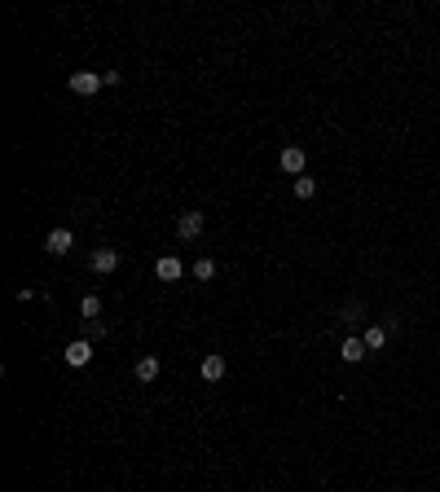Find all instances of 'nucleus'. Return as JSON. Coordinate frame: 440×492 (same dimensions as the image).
<instances>
[{
    "label": "nucleus",
    "instance_id": "nucleus-15",
    "mask_svg": "<svg viewBox=\"0 0 440 492\" xmlns=\"http://www.w3.org/2000/svg\"><path fill=\"white\" fill-rule=\"evenodd\" d=\"M102 334H106V326H102V321H84V334H79V339H102Z\"/></svg>",
    "mask_w": 440,
    "mask_h": 492
},
{
    "label": "nucleus",
    "instance_id": "nucleus-10",
    "mask_svg": "<svg viewBox=\"0 0 440 492\" xmlns=\"http://www.w3.org/2000/svg\"><path fill=\"white\" fill-rule=\"evenodd\" d=\"M361 343L370 347V352H383V347H388V330L383 326H370V330L361 334Z\"/></svg>",
    "mask_w": 440,
    "mask_h": 492
},
{
    "label": "nucleus",
    "instance_id": "nucleus-12",
    "mask_svg": "<svg viewBox=\"0 0 440 492\" xmlns=\"http://www.w3.org/2000/svg\"><path fill=\"white\" fill-rule=\"evenodd\" d=\"M295 198H304V202H308V198H317V181H313L308 172H304V176H295Z\"/></svg>",
    "mask_w": 440,
    "mask_h": 492
},
{
    "label": "nucleus",
    "instance_id": "nucleus-13",
    "mask_svg": "<svg viewBox=\"0 0 440 492\" xmlns=\"http://www.w3.org/2000/svg\"><path fill=\"white\" fill-rule=\"evenodd\" d=\"M79 312H84V321H97L102 317V299L97 295H84V299H79Z\"/></svg>",
    "mask_w": 440,
    "mask_h": 492
},
{
    "label": "nucleus",
    "instance_id": "nucleus-11",
    "mask_svg": "<svg viewBox=\"0 0 440 492\" xmlns=\"http://www.w3.org/2000/svg\"><path fill=\"white\" fill-rule=\"evenodd\" d=\"M133 374H137V382H154V378H159V361H154V356H141Z\"/></svg>",
    "mask_w": 440,
    "mask_h": 492
},
{
    "label": "nucleus",
    "instance_id": "nucleus-17",
    "mask_svg": "<svg viewBox=\"0 0 440 492\" xmlns=\"http://www.w3.org/2000/svg\"><path fill=\"white\" fill-rule=\"evenodd\" d=\"M396 492H405V488H396Z\"/></svg>",
    "mask_w": 440,
    "mask_h": 492
},
{
    "label": "nucleus",
    "instance_id": "nucleus-14",
    "mask_svg": "<svg viewBox=\"0 0 440 492\" xmlns=\"http://www.w3.org/2000/svg\"><path fill=\"white\" fill-rule=\"evenodd\" d=\"M194 277H198V282H211V277H216V259H207V255H203V259L194 264Z\"/></svg>",
    "mask_w": 440,
    "mask_h": 492
},
{
    "label": "nucleus",
    "instance_id": "nucleus-6",
    "mask_svg": "<svg viewBox=\"0 0 440 492\" xmlns=\"http://www.w3.org/2000/svg\"><path fill=\"white\" fill-rule=\"evenodd\" d=\"M70 242H75L70 229H49V237H44V250H49V255H66Z\"/></svg>",
    "mask_w": 440,
    "mask_h": 492
},
{
    "label": "nucleus",
    "instance_id": "nucleus-5",
    "mask_svg": "<svg viewBox=\"0 0 440 492\" xmlns=\"http://www.w3.org/2000/svg\"><path fill=\"white\" fill-rule=\"evenodd\" d=\"M154 277H159V282H181L185 277V264L176 259V255H163L159 264H154Z\"/></svg>",
    "mask_w": 440,
    "mask_h": 492
},
{
    "label": "nucleus",
    "instance_id": "nucleus-7",
    "mask_svg": "<svg viewBox=\"0 0 440 492\" xmlns=\"http://www.w3.org/2000/svg\"><path fill=\"white\" fill-rule=\"evenodd\" d=\"M88 361H93V343L88 339H75V343L66 347V365L79 369V365H88Z\"/></svg>",
    "mask_w": 440,
    "mask_h": 492
},
{
    "label": "nucleus",
    "instance_id": "nucleus-9",
    "mask_svg": "<svg viewBox=\"0 0 440 492\" xmlns=\"http://www.w3.org/2000/svg\"><path fill=\"white\" fill-rule=\"evenodd\" d=\"M365 352H370V347H365L361 339H343V347H339V356L348 365H356V361H365Z\"/></svg>",
    "mask_w": 440,
    "mask_h": 492
},
{
    "label": "nucleus",
    "instance_id": "nucleus-3",
    "mask_svg": "<svg viewBox=\"0 0 440 492\" xmlns=\"http://www.w3.org/2000/svg\"><path fill=\"white\" fill-rule=\"evenodd\" d=\"M282 172H287V176H304L308 172V154L300 150V146H291V150H282Z\"/></svg>",
    "mask_w": 440,
    "mask_h": 492
},
{
    "label": "nucleus",
    "instance_id": "nucleus-8",
    "mask_svg": "<svg viewBox=\"0 0 440 492\" xmlns=\"http://www.w3.org/2000/svg\"><path fill=\"white\" fill-rule=\"evenodd\" d=\"M203 378H207V382H220V378H224V356H220V352H207V356H203Z\"/></svg>",
    "mask_w": 440,
    "mask_h": 492
},
{
    "label": "nucleus",
    "instance_id": "nucleus-4",
    "mask_svg": "<svg viewBox=\"0 0 440 492\" xmlns=\"http://www.w3.org/2000/svg\"><path fill=\"white\" fill-rule=\"evenodd\" d=\"M88 268H93V273H115V268H119V250H115V246H97V250L88 255Z\"/></svg>",
    "mask_w": 440,
    "mask_h": 492
},
{
    "label": "nucleus",
    "instance_id": "nucleus-2",
    "mask_svg": "<svg viewBox=\"0 0 440 492\" xmlns=\"http://www.w3.org/2000/svg\"><path fill=\"white\" fill-rule=\"evenodd\" d=\"M198 233H203V211H181V220H176V237H181V242H194Z\"/></svg>",
    "mask_w": 440,
    "mask_h": 492
},
{
    "label": "nucleus",
    "instance_id": "nucleus-1",
    "mask_svg": "<svg viewBox=\"0 0 440 492\" xmlns=\"http://www.w3.org/2000/svg\"><path fill=\"white\" fill-rule=\"evenodd\" d=\"M102 83H106V75H97V70H75V75H70V92H75V97H93Z\"/></svg>",
    "mask_w": 440,
    "mask_h": 492
},
{
    "label": "nucleus",
    "instance_id": "nucleus-16",
    "mask_svg": "<svg viewBox=\"0 0 440 492\" xmlns=\"http://www.w3.org/2000/svg\"><path fill=\"white\" fill-rule=\"evenodd\" d=\"M343 321H361V304H348V308H343Z\"/></svg>",
    "mask_w": 440,
    "mask_h": 492
}]
</instances>
